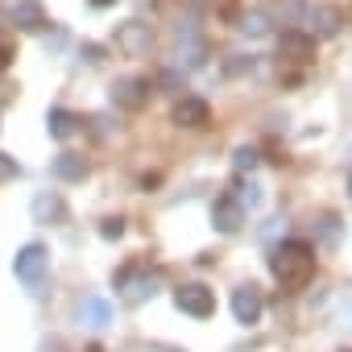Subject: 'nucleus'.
I'll list each match as a JSON object with an SVG mask.
<instances>
[{
	"mask_svg": "<svg viewBox=\"0 0 352 352\" xmlns=\"http://www.w3.org/2000/svg\"><path fill=\"white\" fill-rule=\"evenodd\" d=\"M241 34H249V38H265L270 34V13H261V9H253V13H245L241 17V25H236Z\"/></svg>",
	"mask_w": 352,
	"mask_h": 352,
	"instance_id": "f3484780",
	"label": "nucleus"
},
{
	"mask_svg": "<svg viewBox=\"0 0 352 352\" xmlns=\"http://www.w3.org/2000/svg\"><path fill=\"white\" fill-rule=\"evenodd\" d=\"M236 199H241L245 208H257V204H261V187H253V183H249V187H241V195H236Z\"/></svg>",
	"mask_w": 352,
	"mask_h": 352,
	"instance_id": "4be33fe9",
	"label": "nucleus"
},
{
	"mask_svg": "<svg viewBox=\"0 0 352 352\" xmlns=\"http://www.w3.org/2000/svg\"><path fill=\"white\" fill-rule=\"evenodd\" d=\"M91 5H96V9H108V5H116V0H91Z\"/></svg>",
	"mask_w": 352,
	"mask_h": 352,
	"instance_id": "b1692460",
	"label": "nucleus"
},
{
	"mask_svg": "<svg viewBox=\"0 0 352 352\" xmlns=\"http://www.w3.org/2000/svg\"><path fill=\"white\" fill-rule=\"evenodd\" d=\"M79 315H83L87 327H108V323H112V302H108V298H83Z\"/></svg>",
	"mask_w": 352,
	"mask_h": 352,
	"instance_id": "2eb2a0df",
	"label": "nucleus"
},
{
	"mask_svg": "<svg viewBox=\"0 0 352 352\" xmlns=\"http://www.w3.org/2000/svg\"><path fill=\"white\" fill-rule=\"evenodd\" d=\"M30 212H34V224H58L67 216V204H63L58 191H38L34 204H30Z\"/></svg>",
	"mask_w": 352,
	"mask_h": 352,
	"instance_id": "9d476101",
	"label": "nucleus"
},
{
	"mask_svg": "<svg viewBox=\"0 0 352 352\" xmlns=\"http://www.w3.org/2000/svg\"><path fill=\"white\" fill-rule=\"evenodd\" d=\"M319 241H323V245H336V241H340V220H336V216H323V220H319Z\"/></svg>",
	"mask_w": 352,
	"mask_h": 352,
	"instance_id": "a211bd4d",
	"label": "nucleus"
},
{
	"mask_svg": "<svg viewBox=\"0 0 352 352\" xmlns=\"http://www.w3.org/2000/svg\"><path fill=\"white\" fill-rule=\"evenodd\" d=\"M212 224H216L224 236L241 232V224H245V204H241L236 195H224V199H216V208H212Z\"/></svg>",
	"mask_w": 352,
	"mask_h": 352,
	"instance_id": "6e6552de",
	"label": "nucleus"
},
{
	"mask_svg": "<svg viewBox=\"0 0 352 352\" xmlns=\"http://www.w3.org/2000/svg\"><path fill=\"white\" fill-rule=\"evenodd\" d=\"M13 21H17V30L38 34L46 25V9L38 5V0H17V5H13Z\"/></svg>",
	"mask_w": 352,
	"mask_h": 352,
	"instance_id": "4468645a",
	"label": "nucleus"
},
{
	"mask_svg": "<svg viewBox=\"0 0 352 352\" xmlns=\"http://www.w3.org/2000/svg\"><path fill=\"white\" fill-rule=\"evenodd\" d=\"M46 129H50V137L67 141V137L79 129V116H75V112H67V108H50V116H46Z\"/></svg>",
	"mask_w": 352,
	"mask_h": 352,
	"instance_id": "dca6fc26",
	"label": "nucleus"
},
{
	"mask_svg": "<svg viewBox=\"0 0 352 352\" xmlns=\"http://www.w3.org/2000/svg\"><path fill=\"white\" fill-rule=\"evenodd\" d=\"M270 274H274L282 286H290V290L307 286L311 274H315V249H311L307 241H282V245L270 253Z\"/></svg>",
	"mask_w": 352,
	"mask_h": 352,
	"instance_id": "f257e3e1",
	"label": "nucleus"
},
{
	"mask_svg": "<svg viewBox=\"0 0 352 352\" xmlns=\"http://www.w3.org/2000/svg\"><path fill=\"white\" fill-rule=\"evenodd\" d=\"M348 199H352V179H348Z\"/></svg>",
	"mask_w": 352,
	"mask_h": 352,
	"instance_id": "393cba45",
	"label": "nucleus"
},
{
	"mask_svg": "<svg viewBox=\"0 0 352 352\" xmlns=\"http://www.w3.org/2000/svg\"><path fill=\"white\" fill-rule=\"evenodd\" d=\"M9 63H13V50H9V46H0V67H9Z\"/></svg>",
	"mask_w": 352,
	"mask_h": 352,
	"instance_id": "5701e85b",
	"label": "nucleus"
},
{
	"mask_svg": "<svg viewBox=\"0 0 352 352\" xmlns=\"http://www.w3.org/2000/svg\"><path fill=\"white\" fill-rule=\"evenodd\" d=\"M307 21H311V34H319V38H336L340 25H344V13L331 9V5H315V9L307 13Z\"/></svg>",
	"mask_w": 352,
	"mask_h": 352,
	"instance_id": "9b49d317",
	"label": "nucleus"
},
{
	"mask_svg": "<svg viewBox=\"0 0 352 352\" xmlns=\"http://www.w3.org/2000/svg\"><path fill=\"white\" fill-rule=\"evenodd\" d=\"M232 166H236L241 174H245V170H253V166H257V149H253V145H241V149H236V157H232Z\"/></svg>",
	"mask_w": 352,
	"mask_h": 352,
	"instance_id": "6ab92c4d",
	"label": "nucleus"
},
{
	"mask_svg": "<svg viewBox=\"0 0 352 352\" xmlns=\"http://www.w3.org/2000/svg\"><path fill=\"white\" fill-rule=\"evenodd\" d=\"M50 170H54V179H63V183H83V179H87V157L67 149V153H58V157H54V166H50Z\"/></svg>",
	"mask_w": 352,
	"mask_h": 352,
	"instance_id": "f8f14e48",
	"label": "nucleus"
},
{
	"mask_svg": "<svg viewBox=\"0 0 352 352\" xmlns=\"http://www.w3.org/2000/svg\"><path fill=\"white\" fill-rule=\"evenodd\" d=\"M208 120H212V108L199 96H183L174 104V124L179 129H208Z\"/></svg>",
	"mask_w": 352,
	"mask_h": 352,
	"instance_id": "1a4fd4ad",
	"label": "nucleus"
},
{
	"mask_svg": "<svg viewBox=\"0 0 352 352\" xmlns=\"http://www.w3.org/2000/svg\"><path fill=\"white\" fill-rule=\"evenodd\" d=\"M21 174V166H17V157H9V153H0V183H13Z\"/></svg>",
	"mask_w": 352,
	"mask_h": 352,
	"instance_id": "412c9836",
	"label": "nucleus"
},
{
	"mask_svg": "<svg viewBox=\"0 0 352 352\" xmlns=\"http://www.w3.org/2000/svg\"><path fill=\"white\" fill-rule=\"evenodd\" d=\"M261 311H265V298H261V290H257L253 282L232 290V315H236V323L253 327V323L261 319Z\"/></svg>",
	"mask_w": 352,
	"mask_h": 352,
	"instance_id": "423d86ee",
	"label": "nucleus"
},
{
	"mask_svg": "<svg viewBox=\"0 0 352 352\" xmlns=\"http://www.w3.org/2000/svg\"><path fill=\"white\" fill-rule=\"evenodd\" d=\"M278 58L311 63V58H315V34H307V30H286V34L278 38Z\"/></svg>",
	"mask_w": 352,
	"mask_h": 352,
	"instance_id": "0eeeda50",
	"label": "nucleus"
},
{
	"mask_svg": "<svg viewBox=\"0 0 352 352\" xmlns=\"http://www.w3.org/2000/svg\"><path fill=\"white\" fill-rule=\"evenodd\" d=\"M149 46H153V30H149L145 21H124V25L116 30V50H120L124 58H145Z\"/></svg>",
	"mask_w": 352,
	"mask_h": 352,
	"instance_id": "20e7f679",
	"label": "nucleus"
},
{
	"mask_svg": "<svg viewBox=\"0 0 352 352\" xmlns=\"http://www.w3.org/2000/svg\"><path fill=\"white\" fill-rule=\"evenodd\" d=\"M174 302H179L183 315H195V319H212L216 315V294L208 286H199V282L179 286V290H174Z\"/></svg>",
	"mask_w": 352,
	"mask_h": 352,
	"instance_id": "7ed1b4c3",
	"label": "nucleus"
},
{
	"mask_svg": "<svg viewBox=\"0 0 352 352\" xmlns=\"http://www.w3.org/2000/svg\"><path fill=\"white\" fill-rule=\"evenodd\" d=\"M46 270H50V253H46V245H25V249L13 257V274H17L30 290H38V286H42Z\"/></svg>",
	"mask_w": 352,
	"mask_h": 352,
	"instance_id": "f03ea898",
	"label": "nucleus"
},
{
	"mask_svg": "<svg viewBox=\"0 0 352 352\" xmlns=\"http://www.w3.org/2000/svg\"><path fill=\"white\" fill-rule=\"evenodd\" d=\"M100 236H104V241H120V236H124V220H120V216L104 220V224H100Z\"/></svg>",
	"mask_w": 352,
	"mask_h": 352,
	"instance_id": "aec40b11",
	"label": "nucleus"
},
{
	"mask_svg": "<svg viewBox=\"0 0 352 352\" xmlns=\"http://www.w3.org/2000/svg\"><path fill=\"white\" fill-rule=\"evenodd\" d=\"M112 100H116L120 108H141V104L149 100V79H120V83L112 87Z\"/></svg>",
	"mask_w": 352,
	"mask_h": 352,
	"instance_id": "ddd939ff",
	"label": "nucleus"
},
{
	"mask_svg": "<svg viewBox=\"0 0 352 352\" xmlns=\"http://www.w3.org/2000/svg\"><path fill=\"white\" fill-rule=\"evenodd\" d=\"M116 286L124 290V298H129V302H145V298H153V294H157L162 278H157V274H149V270H124V274L116 278Z\"/></svg>",
	"mask_w": 352,
	"mask_h": 352,
	"instance_id": "39448f33",
	"label": "nucleus"
}]
</instances>
